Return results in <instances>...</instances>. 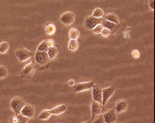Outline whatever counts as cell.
Wrapping results in <instances>:
<instances>
[{
    "label": "cell",
    "mask_w": 155,
    "mask_h": 123,
    "mask_svg": "<svg viewBox=\"0 0 155 123\" xmlns=\"http://www.w3.org/2000/svg\"><path fill=\"white\" fill-rule=\"evenodd\" d=\"M114 91H115L114 87H109V88L102 89V96H103L102 105L104 106L107 104L108 100L113 96V94L114 93Z\"/></svg>",
    "instance_id": "obj_6"
},
{
    "label": "cell",
    "mask_w": 155,
    "mask_h": 123,
    "mask_svg": "<svg viewBox=\"0 0 155 123\" xmlns=\"http://www.w3.org/2000/svg\"><path fill=\"white\" fill-rule=\"evenodd\" d=\"M35 113H36L35 108L31 105H28V104H25L21 111V115H25L30 119L33 117L35 115Z\"/></svg>",
    "instance_id": "obj_9"
},
{
    "label": "cell",
    "mask_w": 155,
    "mask_h": 123,
    "mask_svg": "<svg viewBox=\"0 0 155 123\" xmlns=\"http://www.w3.org/2000/svg\"><path fill=\"white\" fill-rule=\"evenodd\" d=\"M8 76V69L4 65H0V79H4Z\"/></svg>",
    "instance_id": "obj_23"
},
{
    "label": "cell",
    "mask_w": 155,
    "mask_h": 123,
    "mask_svg": "<svg viewBox=\"0 0 155 123\" xmlns=\"http://www.w3.org/2000/svg\"><path fill=\"white\" fill-rule=\"evenodd\" d=\"M148 4H149V8L152 10H154V0H148Z\"/></svg>",
    "instance_id": "obj_30"
},
{
    "label": "cell",
    "mask_w": 155,
    "mask_h": 123,
    "mask_svg": "<svg viewBox=\"0 0 155 123\" xmlns=\"http://www.w3.org/2000/svg\"><path fill=\"white\" fill-rule=\"evenodd\" d=\"M15 55L20 61L24 62L25 60L29 59L32 55H34V53L25 49L24 47H19L15 51Z\"/></svg>",
    "instance_id": "obj_2"
},
{
    "label": "cell",
    "mask_w": 155,
    "mask_h": 123,
    "mask_svg": "<svg viewBox=\"0 0 155 123\" xmlns=\"http://www.w3.org/2000/svg\"><path fill=\"white\" fill-rule=\"evenodd\" d=\"M68 84H69V86H74V85L76 84V81L73 79H71V80H70L68 81Z\"/></svg>",
    "instance_id": "obj_32"
},
{
    "label": "cell",
    "mask_w": 155,
    "mask_h": 123,
    "mask_svg": "<svg viewBox=\"0 0 155 123\" xmlns=\"http://www.w3.org/2000/svg\"><path fill=\"white\" fill-rule=\"evenodd\" d=\"M47 43L48 45V48H50L54 45V41L53 39H48V40H47Z\"/></svg>",
    "instance_id": "obj_31"
},
{
    "label": "cell",
    "mask_w": 155,
    "mask_h": 123,
    "mask_svg": "<svg viewBox=\"0 0 155 123\" xmlns=\"http://www.w3.org/2000/svg\"><path fill=\"white\" fill-rule=\"evenodd\" d=\"M35 65L33 63H30L26 65L25 67L23 68V70L21 72V78H25V77H28L31 75L33 74L34 71H35Z\"/></svg>",
    "instance_id": "obj_12"
},
{
    "label": "cell",
    "mask_w": 155,
    "mask_h": 123,
    "mask_svg": "<svg viewBox=\"0 0 155 123\" xmlns=\"http://www.w3.org/2000/svg\"><path fill=\"white\" fill-rule=\"evenodd\" d=\"M69 37H70L71 39L77 40L78 38L80 37V32L77 29H76V28H72L69 32Z\"/></svg>",
    "instance_id": "obj_20"
},
{
    "label": "cell",
    "mask_w": 155,
    "mask_h": 123,
    "mask_svg": "<svg viewBox=\"0 0 155 123\" xmlns=\"http://www.w3.org/2000/svg\"><path fill=\"white\" fill-rule=\"evenodd\" d=\"M104 27L105 28H107V29H109L111 32H116L119 30L120 28V24H116V23H114V22H111V21H102V23H101Z\"/></svg>",
    "instance_id": "obj_13"
},
{
    "label": "cell",
    "mask_w": 155,
    "mask_h": 123,
    "mask_svg": "<svg viewBox=\"0 0 155 123\" xmlns=\"http://www.w3.org/2000/svg\"><path fill=\"white\" fill-rule=\"evenodd\" d=\"M100 34L102 35V36H103V37L107 38V37H109V36L111 35V32H110L109 29H107V28L104 27V28H103V30H102V32H101Z\"/></svg>",
    "instance_id": "obj_28"
},
{
    "label": "cell",
    "mask_w": 155,
    "mask_h": 123,
    "mask_svg": "<svg viewBox=\"0 0 155 123\" xmlns=\"http://www.w3.org/2000/svg\"><path fill=\"white\" fill-rule=\"evenodd\" d=\"M48 49V43H47V40L41 42V43L39 44V46L38 47V51H47Z\"/></svg>",
    "instance_id": "obj_25"
},
{
    "label": "cell",
    "mask_w": 155,
    "mask_h": 123,
    "mask_svg": "<svg viewBox=\"0 0 155 123\" xmlns=\"http://www.w3.org/2000/svg\"><path fill=\"white\" fill-rule=\"evenodd\" d=\"M92 98L94 101L98 102L102 104L103 102V96H102V88L98 85H94L92 87Z\"/></svg>",
    "instance_id": "obj_11"
},
{
    "label": "cell",
    "mask_w": 155,
    "mask_h": 123,
    "mask_svg": "<svg viewBox=\"0 0 155 123\" xmlns=\"http://www.w3.org/2000/svg\"><path fill=\"white\" fill-rule=\"evenodd\" d=\"M126 109H127V103L126 100H120L117 102L114 110L117 113H121V112H124Z\"/></svg>",
    "instance_id": "obj_15"
},
{
    "label": "cell",
    "mask_w": 155,
    "mask_h": 123,
    "mask_svg": "<svg viewBox=\"0 0 155 123\" xmlns=\"http://www.w3.org/2000/svg\"><path fill=\"white\" fill-rule=\"evenodd\" d=\"M104 19L106 21H111V22H114V23H116V24H120L119 17H118L115 14H114V13H109V14H108V15L104 17Z\"/></svg>",
    "instance_id": "obj_16"
},
{
    "label": "cell",
    "mask_w": 155,
    "mask_h": 123,
    "mask_svg": "<svg viewBox=\"0 0 155 123\" xmlns=\"http://www.w3.org/2000/svg\"><path fill=\"white\" fill-rule=\"evenodd\" d=\"M66 110H67V106L65 105H60L56 106L54 108H53L52 110H50V112L52 115H61L62 113H64Z\"/></svg>",
    "instance_id": "obj_14"
},
{
    "label": "cell",
    "mask_w": 155,
    "mask_h": 123,
    "mask_svg": "<svg viewBox=\"0 0 155 123\" xmlns=\"http://www.w3.org/2000/svg\"><path fill=\"white\" fill-rule=\"evenodd\" d=\"M47 52H48L49 59H54L57 56V55H58V49L54 46L48 48V49L47 50Z\"/></svg>",
    "instance_id": "obj_18"
},
{
    "label": "cell",
    "mask_w": 155,
    "mask_h": 123,
    "mask_svg": "<svg viewBox=\"0 0 155 123\" xmlns=\"http://www.w3.org/2000/svg\"><path fill=\"white\" fill-rule=\"evenodd\" d=\"M51 112H50V110H42V112L39 114L38 115V119H40V120H48V119L51 116Z\"/></svg>",
    "instance_id": "obj_19"
},
{
    "label": "cell",
    "mask_w": 155,
    "mask_h": 123,
    "mask_svg": "<svg viewBox=\"0 0 155 123\" xmlns=\"http://www.w3.org/2000/svg\"><path fill=\"white\" fill-rule=\"evenodd\" d=\"M104 15V12L101 8H95L92 12V16L96 18H102Z\"/></svg>",
    "instance_id": "obj_22"
},
{
    "label": "cell",
    "mask_w": 155,
    "mask_h": 123,
    "mask_svg": "<svg viewBox=\"0 0 155 123\" xmlns=\"http://www.w3.org/2000/svg\"><path fill=\"white\" fill-rule=\"evenodd\" d=\"M16 117L18 122H27L30 120V118H28V117H26V116H25V115H23L21 114L16 115Z\"/></svg>",
    "instance_id": "obj_26"
},
{
    "label": "cell",
    "mask_w": 155,
    "mask_h": 123,
    "mask_svg": "<svg viewBox=\"0 0 155 123\" xmlns=\"http://www.w3.org/2000/svg\"><path fill=\"white\" fill-rule=\"evenodd\" d=\"M104 117H103V116L95 121V122H104Z\"/></svg>",
    "instance_id": "obj_33"
},
{
    "label": "cell",
    "mask_w": 155,
    "mask_h": 123,
    "mask_svg": "<svg viewBox=\"0 0 155 123\" xmlns=\"http://www.w3.org/2000/svg\"><path fill=\"white\" fill-rule=\"evenodd\" d=\"M102 19L101 18H96L93 16H89L86 18L84 21V25L85 27L88 30H92L96 25L102 23Z\"/></svg>",
    "instance_id": "obj_4"
},
{
    "label": "cell",
    "mask_w": 155,
    "mask_h": 123,
    "mask_svg": "<svg viewBox=\"0 0 155 123\" xmlns=\"http://www.w3.org/2000/svg\"><path fill=\"white\" fill-rule=\"evenodd\" d=\"M78 47H79V43H78V41L77 40H75V39H71V41L68 44V48L72 52H75L78 49Z\"/></svg>",
    "instance_id": "obj_17"
},
{
    "label": "cell",
    "mask_w": 155,
    "mask_h": 123,
    "mask_svg": "<svg viewBox=\"0 0 155 123\" xmlns=\"http://www.w3.org/2000/svg\"><path fill=\"white\" fill-rule=\"evenodd\" d=\"M46 33L48 35H53V34L55 33V32H56V26H55L54 24H47L46 25Z\"/></svg>",
    "instance_id": "obj_21"
},
{
    "label": "cell",
    "mask_w": 155,
    "mask_h": 123,
    "mask_svg": "<svg viewBox=\"0 0 155 123\" xmlns=\"http://www.w3.org/2000/svg\"><path fill=\"white\" fill-rule=\"evenodd\" d=\"M59 20L64 25H71L74 23V21L76 20V15L71 11H67V12L64 13L63 15L60 16Z\"/></svg>",
    "instance_id": "obj_3"
},
{
    "label": "cell",
    "mask_w": 155,
    "mask_h": 123,
    "mask_svg": "<svg viewBox=\"0 0 155 123\" xmlns=\"http://www.w3.org/2000/svg\"><path fill=\"white\" fill-rule=\"evenodd\" d=\"M8 48H9V45L7 42H4L0 43V54L4 55L8 52Z\"/></svg>",
    "instance_id": "obj_24"
},
{
    "label": "cell",
    "mask_w": 155,
    "mask_h": 123,
    "mask_svg": "<svg viewBox=\"0 0 155 123\" xmlns=\"http://www.w3.org/2000/svg\"><path fill=\"white\" fill-rule=\"evenodd\" d=\"M104 28V26L102 24H98L97 25H96L93 29H92V32H94L95 34H100L101 32H102V30Z\"/></svg>",
    "instance_id": "obj_27"
},
{
    "label": "cell",
    "mask_w": 155,
    "mask_h": 123,
    "mask_svg": "<svg viewBox=\"0 0 155 123\" xmlns=\"http://www.w3.org/2000/svg\"><path fill=\"white\" fill-rule=\"evenodd\" d=\"M104 120L106 123H113L117 121V112L115 110H108L104 114Z\"/></svg>",
    "instance_id": "obj_8"
},
{
    "label": "cell",
    "mask_w": 155,
    "mask_h": 123,
    "mask_svg": "<svg viewBox=\"0 0 155 123\" xmlns=\"http://www.w3.org/2000/svg\"><path fill=\"white\" fill-rule=\"evenodd\" d=\"M131 55H132L133 58H135V59H138L139 57H140V55H140V52L137 49H135V50L132 51Z\"/></svg>",
    "instance_id": "obj_29"
},
{
    "label": "cell",
    "mask_w": 155,
    "mask_h": 123,
    "mask_svg": "<svg viewBox=\"0 0 155 123\" xmlns=\"http://www.w3.org/2000/svg\"><path fill=\"white\" fill-rule=\"evenodd\" d=\"M95 85L94 81H87V82H81V83H77L75 84V88L74 91L76 93H79V92H82V91H86V90H90L92 88V87Z\"/></svg>",
    "instance_id": "obj_7"
},
{
    "label": "cell",
    "mask_w": 155,
    "mask_h": 123,
    "mask_svg": "<svg viewBox=\"0 0 155 123\" xmlns=\"http://www.w3.org/2000/svg\"><path fill=\"white\" fill-rule=\"evenodd\" d=\"M25 105V102L24 101V99L20 97L13 98L11 101H10V108L16 115L21 114V110H22V108L24 107Z\"/></svg>",
    "instance_id": "obj_1"
},
{
    "label": "cell",
    "mask_w": 155,
    "mask_h": 123,
    "mask_svg": "<svg viewBox=\"0 0 155 123\" xmlns=\"http://www.w3.org/2000/svg\"><path fill=\"white\" fill-rule=\"evenodd\" d=\"M49 59L47 51H37L35 54V61L39 65H44L46 64Z\"/></svg>",
    "instance_id": "obj_5"
},
{
    "label": "cell",
    "mask_w": 155,
    "mask_h": 123,
    "mask_svg": "<svg viewBox=\"0 0 155 123\" xmlns=\"http://www.w3.org/2000/svg\"><path fill=\"white\" fill-rule=\"evenodd\" d=\"M102 109H103L102 104L94 100L92 102V121H94L97 116L102 113Z\"/></svg>",
    "instance_id": "obj_10"
}]
</instances>
